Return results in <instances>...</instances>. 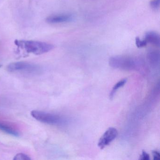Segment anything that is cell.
<instances>
[{"label":"cell","instance_id":"obj_1","mask_svg":"<svg viewBox=\"0 0 160 160\" xmlns=\"http://www.w3.org/2000/svg\"><path fill=\"white\" fill-rule=\"evenodd\" d=\"M14 43L17 46L27 53L35 55L48 53L54 48V46L51 44L39 41L17 40Z\"/></svg>","mask_w":160,"mask_h":160},{"label":"cell","instance_id":"obj_2","mask_svg":"<svg viewBox=\"0 0 160 160\" xmlns=\"http://www.w3.org/2000/svg\"><path fill=\"white\" fill-rule=\"evenodd\" d=\"M7 69L11 72L33 76L41 74L43 71L40 65L27 62H12L8 65Z\"/></svg>","mask_w":160,"mask_h":160},{"label":"cell","instance_id":"obj_3","mask_svg":"<svg viewBox=\"0 0 160 160\" xmlns=\"http://www.w3.org/2000/svg\"><path fill=\"white\" fill-rule=\"evenodd\" d=\"M109 63L111 67L114 68L131 70L136 69L139 62L131 57L118 56L110 58Z\"/></svg>","mask_w":160,"mask_h":160},{"label":"cell","instance_id":"obj_4","mask_svg":"<svg viewBox=\"0 0 160 160\" xmlns=\"http://www.w3.org/2000/svg\"><path fill=\"white\" fill-rule=\"evenodd\" d=\"M31 115L38 121L50 125H61L64 122L63 118L58 115L44 111L32 110Z\"/></svg>","mask_w":160,"mask_h":160},{"label":"cell","instance_id":"obj_5","mask_svg":"<svg viewBox=\"0 0 160 160\" xmlns=\"http://www.w3.org/2000/svg\"><path fill=\"white\" fill-rule=\"evenodd\" d=\"M118 135V130L113 127L108 128L102 135L98 142V146L100 148H104L108 146L114 139H116Z\"/></svg>","mask_w":160,"mask_h":160},{"label":"cell","instance_id":"obj_6","mask_svg":"<svg viewBox=\"0 0 160 160\" xmlns=\"http://www.w3.org/2000/svg\"><path fill=\"white\" fill-rule=\"evenodd\" d=\"M74 16L70 13L57 14L47 18L46 22L49 24H58L69 23L73 21Z\"/></svg>","mask_w":160,"mask_h":160},{"label":"cell","instance_id":"obj_7","mask_svg":"<svg viewBox=\"0 0 160 160\" xmlns=\"http://www.w3.org/2000/svg\"><path fill=\"white\" fill-rule=\"evenodd\" d=\"M144 40L148 43H150L159 47L160 44V37L159 34L154 31H148L146 32Z\"/></svg>","mask_w":160,"mask_h":160},{"label":"cell","instance_id":"obj_8","mask_svg":"<svg viewBox=\"0 0 160 160\" xmlns=\"http://www.w3.org/2000/svg\"><path fill=\"white\" fill-rule=\"evenodd\" d=\"M0 131L15 137H18L19 135V132L16 129L11 125L2 122H0Z\"/></svg>","mask_w":160,"mask_h":160},{"label":"cell","instance_id":"obj_9","mask_svg":"<svg viewBox=\"0 0 160 160\" xmlns=\"http://www.w3.org/2000/svg\"><path fill=\"white\" fill-rule=\"evenodd\" d=\"M148 58L152 65H157L160 61V53L157 50H150L148 53Z\"/></svg>","mask_w":160,"mask_h":160},{"label":"cell","instance_id":"obj_10","mask_svg":"<svg viewBox=\"0 0 160 160\" xmlns=\"http://www.w3.org/2000/svg\"><path fill=\"white\" fill-rule=\"evenodd\" d=\"M126 82H127V79L124 78V79L120 80L117 84H115V86L113 87L111 92H110V95H109V97H110V99H112V98H113L114 95H115L116 92H117V91H118L119 89L121 88L122 87H123V86L126 84Z\"/></svg>","mask_w":160,"mask_h":160},{"label":"cell","instance_id":"obj_11","mask_svg":"<svg viewBox=\"0 0 160 160\" xmlns=\"http://www.w3.org/2000/svg\"><path fill=\"white\" fill-rule=\"evenodd\" d=\"M14 160H31V158L28 154L24 153H17L14 157Z\"/></svg>","mask_w":160,"mask_h":160},{"label":"cell","instance_id":"obj_12","mask_svg":"<svg viewBox=\"0 0 160 160\" xmlns=\"http://www.w3.org/2000/svg\"><path fill=\"white\" fill-rule=\"evenodd\" d=\"M136 45L138 48L145 47L148 44L147 42L145 40H141L139 37H137L135 39Z\"/></svg>","mask_w":160,"mask_h":160},{"label":"cell","instance_id":"obj_13","mask_svg":"<svg viewBox=\"0 0 160 160\" xmlns=\"http://www.w3.org/2000/svg\"><path fill=\"white\" fill-rule=\"evenodd\" d=\"M150 5L153 10H158L160 7V0H152L150 3Z\"/></svg>","mask_w":160,"mask_h":160},{"label":"cell","instance_id":"obj_14","mask_svg":"<svg viewBox=\"0 0 160 160\" xmlns=\"http://www.w3.org/2000/svg\"><path fill=\"white\" fill-rule=\"evenodd\" d=\"M150 159L149 155L145 151H143L139 157V160H149Z\"/></svg>","mask_w":160,"mask_h":160},{"label":"cell","instance_id":"obj_15","mask_svg":"<svg viewBox=\"0 0 160 160\" xmlns=\"http://www.w3.org/2000/svg\"><path fill=\"white\" fill-rule=\"evenodd\" d=\"M152 155H153V159L154 160H158L160 159V154L159 152L157 151H153L152 152Z\"/></svg>","mask_w":160,"mask_h":160}]
</instances>
